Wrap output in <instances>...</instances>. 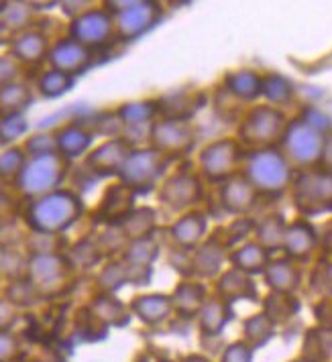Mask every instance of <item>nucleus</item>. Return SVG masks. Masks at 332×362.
Instances as JSON below:
<instances>
[{
	"label": "nucleus",
	"mask_w": 332,
	"mask_h": 362,
	"mask_svg": "<svg viewBox=\"0 0 332 362\" xmlns=\"http://www.w3.org/2000/svg\"><path fill=\"white\" fill-rule=\"evenodd\" d=\"M82 212V204L71 192H51L35 199L27 212V220L35 232L59 234L71 226Z\"/></svg>",
	"instance_id": "nucleus-1"
},
{
	"label": "nucleus",
	"mask_w": 332,
	"mask_h": 362,
	"mask_svg": "<svg viewBox=\"0 0 332 362\" xmlns=\"http://www.w3.org/2000/svg\"><path fill=\"white\" fill-rule=\"evenodd\" d=\"M66 175V157L57 151L50 155H39L25 161L21 173L17 175L18 189L25 196H47L55 192L57 183Z\"/></svg>",
	"instance_id": "nucleus-2"
},
{
	"label": "nucleus",
	"mask_w": 332,
	"mask_h": 362,
	"mask_svg": "<svg viewBox=\"0 0 332 362\" xmlns=\"http://www.w3.org/2000/svg\"><path fill=\"white\" fill-rule=\"evenodd\" d=\"M71 264L59 255H33L27 267V279L39 297H53L64 293L69 285Z\"/></svg>",
	"instance_id": "nucleus-3"
},
{
	"label": "nucleus",
	"mask_w": 332,
	"mask_h": 362,
	"mask_svg": "<svg viewBox=\"0 0 332 362\" xmlns=\"http://www.w3.org/2000/svg\"><path fill=\"white\" fill-rule=\"evenodd\" d=\"M247 180L255 189L280 192L290 181V165L277 151H257L249 157Z\"/></svg>",
	"instance_id": "nucleus-4"
},
{
	"label": "nucleus",
	"mask_w": 332,
	"mask_h": 362,
	"mask_svg": "<svg viewBox=\"0 0 332 362\" xmlns=\"http://www.w3.org/2000/svg\"><path fill=\"white\" fill-rule=\"evenodd\" d=\"M285 132V116L273 106H257L241 127V139L249 145H271Z\"/></svg>",
	"instance_id": "nucleus-5"
},
{
	"label": "nucleus",
	"mask_w": 332,
	"mask_h": 362,
	"mask_svg": "<svg viewBox=\"0 0 332 362\" xmlns=\"http://www.w3.org/2000/svg\"><path fill=\"white\" fill-rule=\"evenodd\" d=\"M285 148L290 159L299 165H310L318 161L324 153V141L320 132L308 122L298 120L287 127L285 131Z\"/></svg>",
	"instance_id": "nucleus-6"
},
{
	"label": "nucleus",
	"mask_w": 332,
	"mask_h": 362,
	"mask_svg": "<svg viewBox=\"0 0 332 362\" xmlns=\"http://www.w3.org/2000/svg\"><path fill=\"white\" fill-rule=\"evenodd\" d=\"M241 159V148L239 143L233 139H222L202 151L200 165L206 177L210 180H227L231 177Z\"/></svg>",
	"instance_id": "nucleus-7"
},
{
	"label": "nucleus",
	"mask_w": 332,
	"mask_h": 362,
	"mask_svg": "<svg viewBox=\"0 0 332 362\" xmlns=\"http://www.w3.org/2000/svg\"><path fill=\"white\" fill-rule=\"evenodd\" d=\"M164 167V155L157 151H134L129 153L127 161L120 167L127 187L151 185Z\"/></svg>",
	"instance_id": "nucleus-8"
},
{
	"label": "nucleus",
	"mask_w": 332,
	"mask_h": 362,
	"mask_svg": "<svg viewBox=\"0 0 332 362\" xmlns=\"http://www.w3.org/2000/svg\"><path fill=\"white\" fill-rule=\"evenodd\" d=\"M151 134L157 153L161 155H182L194 143V131L190 129V124L178 118H167L157 122Z\"/></svg>",
	"instance_id": "nucleus-9"
},
{
	"label": "nucleus",
	"mask_w": 332,
	"mask_h": 362,
	"mask_svg": "<svg viewBox=\"0 0 332 362\" xmlns=\"http://www.w3.org/2000/svg\"><path fill=\"white\" fill-rule=\"evenodd\" d=\"M200 196H202V185L198 177L188 171H180L173 177H169L159 192L161 202L173 210H183V208L194 206Z\"/></svg>",
	"instance_id": "nucleus-10"
},
{
	"label": "nucleus",
	"mask_w": 332,
	"mask_h": 362,
	"mask_svg": "<svg viewBox=\"0 0 332 362\" xmlns=\"http://www.w3.org/2000/svg\"><path fill=\"white\" fill-rule=\"evenodd\" d=\"M298 204L306 210H326L332 208V173L304 175L296 187Z\"/></svg>",
	"instance_id": "nucleus-11"
},
{
	"label": "nucleus",
	"mask_w": 332,
	"mask_h": 362,
	"mask_svg": "<svg viewBox=\"0 0 332 362\" xmlns=\"http://www.w3.org/2000/svg\"><path fill=\"white\" fill-rule=\"evenodd\" d=\"M108 35H110V17H106L100 11L86 13L80 18H76L71 25V39L84 47L102 43Z\"/></svg>",
	"instance_id": "nucleus-12"
},
{
	"label": "nucleus",
	"mask_w": 332,
	"mask_h": 362,
	"mask_svg": "<svg viewBox=\"0 0 332 362\" xmlns=\"http://www.w3.org/2000/svg\"><path fill=\"white\" fill-rule=\"evenodd\" d=\"M222 206L233 214H247L255 206L257 189L249 183L247 177H233L229 180L220 189Z\"/></svg>",
	"instance_id": "nucleus-13"
},
{
	"label": "nucleus",
	"mask_w": 332,
	"mask_h": 362,
	"mask_svg": "<svg viewBox=\"0 0 332 362\" xmlns=\"http://www.w3.org/2000/svg\"><path fill=\"white\" fill-rule=\"evenodd\" d=\"M50 62L57 71H62L66 76L78 74L88 64V49L74 39H64L51 49Z\"/></svg>",
	"instance_id": "nucleus-14"
},
{
	"label": "nucleus",
	"mask_w": 332,
	"mask_h": 362,
	"mask_svg": "<svg viewBox=\"0 0 332 362\" xmlns=\"http://www.w3.org/2000/svg\"><path fill=\"white\" fill-rule=\"evenodd\" d=\"M263 273H265L267 285L275 293H285V296H292V291L298 289L299 279H302L299 269L290 259H277V261L267 263Z\"/></svg>",
	"instance_id": "nucleus-15"
},
{
	"label": "nucleus",
	"mask_w": 332,
	"mask_h": 362,
	"mask_svg": "<svg viewBox=\"0 0 332 362\" xmlns=\"http://www.w3.org/2000/svg\"><path fill=\"white\" fill-rule=\"evenodd\" d=\"M206 301V287L196 281H183L176 287L171 296L173 312H178L182 317H196Z\"/></svg>",
	"instance_id": "nucleus-16"
},
{
	"label": "nucleus",
	"mask_w": 332,
	"mask_h": 362,
	"mask_svg": "<svg viewBox=\"0 0 332 362\" xmlns=\"http://www.w3.org/2000/svg\"><path fill=\"white\" fill-rule=\"evenodd\" d=\"M316 247V232L314 228L298 220L290 226H285V234H283V248L287 250L290 257L294 259H306Z\"/></svg>",
	"instance_id": "nucleus-17"
},
{
	"label": "nucleus",
	"mask_w": 332,
	"mask_h": 362,
	"mask_svg": "<svg viewBox=\"0 0 332 362\" xmlns=\"http://www.w3.org/2000/svg\"><path fill=\"white\" fill-rule=\"evenodd\" d=\"M133 312L134 315L147 324V326H157L161 322H166L167 317L173 312V305H171V297L167 296H143L134 297L133 301Z\"/></svg>",
	"instance_id": "nucleus-18"
},
{
	"label": "nucleus",
	"mask_w": 332,
	"mask_h": 362,
	"mask_svg": "<svg viewBox=\"0 0 332 362\" xmlns=\"http://www.w3.org/2000/svg\"><path fill=\"white\" fill-rule=\"evenodd\" d=\"M216 291L218 297L224 299L227 303H231L234 299H255L257 297V289H255V283L251 281L249 275L231 269L227 271L216 285Z\"/></svg>",
	"instance_id": "nucleus-19"
},
{
	"label": "nucleus",
	"mask_w": 332,
	"mask_h": 362,
	"mask_svg": "<svg viewBox=\"0 0 332 362\" xmlns=\"http://www.w3.org/2000/svg\"><path fill=\"white\" fill-rule=\"evenodd\" d=\"M222 263H224V245L218 238H210L196 250V255L192 259V271L198 277L210 279V277L218 275Z\"/></svg>",
	"instance_id": "nucleus-20"
},
{
	"label": "nucleus",
	"mask_w": 332,
	"mask_h": 362,
	"mask_svg": "<svg viewBox=\"0 0 332 362\" xmlns=\"http://www.w3.org/2000/svg\"><path fill=\"white\" fill-rule=\"evenodd\" d=\"M50 49V43H47V37L39 31H23L17 35L11 43V51H13V57L21 59L25 64H37L43 59V55Z\"/></svg>",
	"instance_id": "nucleus-21"
},
{
	"label": "nucleus",
	"mask_w": 332,
	"mask_h": 362,
	"mask_svg": "<svg viewBox=\"0 0 332 362\" xmlns=\"http://www.w3.org/2000/svg\"><path fill=\"white\" fill-rule=\"evenodd\" d=\"M231 315H233V312H231V308H229V303L224 299H220V297L206 299L198 313L202 334H206V336H218L224 329V326L229 324Z\"/></svg>",
	"instance_id": "nucleus-22"
},
{
	"label": "nucleus",
	"mask_w": 332,
	"mask_h": 362,
	"mask_svg": "<svg viewBox=\"0 0 332 362\" xmlns=\"http://www.w3.org/2000/svg\"><path fill=\"white\" fill-rule=\"evenodd\" d=\"M127 157H129L127 145H122L118 141H110V143L96 148L88 157V165L94 167L100 173H118L122 163L127 161Z\"/></svg>",
	"instance_id": "nucleus-23"
},
{
	"label": "nucleus",
	"mask_w": 332,
	"mask_h": 362,
	"mask_svg": "<svg viewBox=\"0 0 332 362\" xmlns=\"http://www.w3.org/2000/svg\"><path fill=\"white\" fill-rule=\"evenodd\" d=\"M234 269L251 275V273H263L267 263H269V252L257 243H247L241 248H236L231 255Z\"/></svg>",
	"instance_id": "nucleus-24"
},
{
	"label": "nucleus",
	"mask_w": 332,
	"mask_h": 362,
	"mask_svg": "<svg viewBox=\"0 0 332 362\" xmlns=\"http://www.w3.org/2000/svg\"><path fill=\"white\" fill-rule=\"evenodd\" d=\"M206 232V218L198 212L180 218L173 226H171V236L173 240L183 248L196 247L200 240L204 238Z\"/></svg>",
	"instance_id": "nucleus-25"
},
{
	"label": "nucleus",
	"mask_w": 332,
	"mask_h": 362,
	"mask_svg": "<svg viewBox=\"0 0 332 362\" xmlns=\"http://www.w3.org/2000/svg\"><path fill=\"white\" fill-rule=\"evenodd\" d=\"M273 329H275V324L265 313H255L247 317L243 324V342L249 344L253 350L259 346H265L273 338Z\"/></svg>",
	"instance_id": "nucleus-26"
},
{
	"label": "nucleus",
	"mask_w": 332,
	"mask_h": 362,
	"mask_svg": "<svg viewBox=\"0 0 332 362\" xmlns=\"http://www.w3.org/2000/svg\"><path fill=\"white\" fill-rule=\"evenodd\" d=\"M153 228H155V214L149 208L137 210V212L129 214L122 220V236L133 238L134 243L149 238Z\"/></svg>",
	"instance_id": "nucleus-27"
},
{
	"label": "nucleus",
	"mask_w": 332,
	"mask_h": 362,
	"mask_svg": "<svg viewBox=\"0 0 332 362\" xmlns=\"http://www.w3.org/2000/svg\"><path fill=\"white\" fill-rule=\"evenodd\" d=\"M55 145H57V153L62 157H76V155H82L88 148L90 134L84 132L80 127H67L55 136Z\"/></svg>",
	"instance_id": "nucleus-28"
},
{
	"label": "nucleus",
	"mask_w": 332,
	"mask_h": 362,
	"mask_svg": "<svg viewBox=\"0 0 332 362\" xmlns=\"http://www.w3.org/2000/svg\"><path fill=\"white\" fill-rule=\"evenodd\" d=\"M31 102V92L23 83H8L0 88V115L15 116Z\"/></svg>",
	"instance_id": "nucleus-29"
},
{
	"label": "nucleus",
	"mask_w": 332,
	"mask_h": 362,
	"mask_svg": "<svg viewBox=\"0 0 332 362\" xmlns=\"http://www.w3.org/2000/svg\"><path fill=\"white\" fill-rule=\"evenodd\" d=\"M283 234H285V222L282 216H267L265 220L257 226V245L269 250L283 247Z\"/></svg>",
	"instance_id": "nucleus-30"
},
{
	"label": "nucleus",
	"mask_w": 332,
	"mask_h": 362,
	"mask_svg": "<svg viewBox=\"0 0 332 362\" xmlns=\"http://www.w3.org/2000/svg\"><path fill=\"white\" fill-rule=\"evenodd\" d=\"M137 13H139V4H133L131 8H127V11L120 15V18H118V29H120V35L134 37V35H139L141 31H145V29L151 25V21H153V13H155V8H153V4H147L141 17H139Z\"/></svg>",
	"instance_id": "nucleus-31"
},
{
	"label": "nucleus",
	"mask_w": 332,
	"mask_h": 362,
	"mask_svg": "<svg viewBox=\"0 0 332 362\" xmlns=\"http://www.w3.org/2000/svg\"><path fill=\"white\" fill-rule=\"evenodd\" d=\"M298 312V301L292 296H285V293H273V296L267 297L265 301V315L273 322V324H280L290 320L294 313Z\"/></svg>",
	"instance_id": "nucleus-32"
},
{
	"label": "nucleus",
	"mask_w": 332,
	"mask_h": 362,
	"mask_svg": "<svg viewBox=\"0 0 332 362\" xmlns=\"http://www.w3.org/2000/svg\"><path fill=\"white\" fill-rule=\"evenodd\" d=\"M227 86L229 90L236 94L239 98H255L261 92V78L253 71H236L233 76L227 78Z\"/></svg>",
	"instance_id": "nucleus-33"
},
{
	"label": "nucleus",
	"mask_w": 332,
	"mask_h": 362,
	"mask_svg": "<svg viewBox=\"0 0 332 362\" xmlns=\"http://www.w3.org/2000/svg\"><path fill=\"white\" fill-rule=\"evenodd\" d=\"M125 199H133L131 189H129L127 185H117V187H113V189L106 194V199H104V204H102L104 214H106V220H113V218H117V216H120V218L125 220V218L129 216L131 204H118V202H125Z\"/></svg>",
	"instance_id": "nucleus-34"
},
{
	"label": "nucleus",
	"mask_w": 332,
	"mask_h": 362,
	"mask_svg": "<svg viewBox=\"0 0 332 362\" xmlns=\"http://www.w3.org/2000/svg\"><path fill=\"white\" fill-rule=\"evenodd\" d=\"M31 21V8L27 4H21V2H13V4H4L2 8V25L6 29H25Z\"/></svg>",
	"instance_id": "nucleus-35"
},
{
	"label": "nucleus",
	"mask_w": 332,
	"mask_h": 362,
	"mask_svg": "<svg viewBox=\"0 0 332 362\" xmlns=\"http://www.w3.org/2000/svg\"><path fill=\"white\" fill-rule=\"evenodd\" d=\"M6 299L15 305V308H25V305H33L39 299V293L35 291V287L29 283V279H17L11 283Z\"/></svg>",
	"instance_id": "nucleus-36"
},
{
	"label": "nucleus",
	"mask_w": 332,
	"mask_h": 362,
	"mask_svg": "<svg viewBox=\"0 0 332 362\" xmlns=\"http://www.w3.org/2000/svg\"><path fill=\"white\" fill-rule=\"evenodd\" d=\"M71 86V78L66 76V74H62V71H57V69H51L47 74H43L41 76V80H39V90H41V94H45V96H59V94H64L67 88Z\"/></svg>",
	"instance_id": "nucleus-37"
},
{
	"label": "nucleus",
	"mask_w": 332,
	"mask_h": 362,
	"mask_svg": "<svg viewBox=\"0 0 332 362\" xmlns=\"http://www.w3.org/2000/svg\"><path fill=\"white\" fill-rule=\"evenodd\" d=\"M94 313L98 315L100 320H104V322H108V324H120L122 317H125L122 305L118 303L115 297L110 296L100 297L98 301L94 303Z\"/></svg>",
	"instance_id": "nucleus-38"
},
{
	"label": "nucleus",
	"mask_w": 332,
	"mask_h": 362,
	"mask_svg": "<svg viewBox=\"0 0 332 362\" xmlns=\"http://www.w3.org/2000/svg\"><path fill=\"white\" fill-rule=\"evenodd\" d=\"M261 92L265 94L271 102H285L292 98V88L283 78L277 76H269L265 80H261Z\"/></svg>",
	"instance_id": "nucleus-39"
},
{
	"label": "nucleus",
	"mask_w": 332,
	"mask_h": 362,
	"mask_svg": "<svg viewBox=\"0 0 332 362\" xmlns=\"http://www.w3.org/2000/svg\"><path fill=\"white\" fill-rule=\"evenodd\" d=\"M25 165V153L21 148H8L0 155V177H17Z\"/></svg>",
	"instance_id": "nucleus-40"
},
{
	"label": "nucleus",
	"mask_w": 332,
	"mask_h": 362,
	"mask_svg": "<svg viewBox=\"0 0 332 362\" xmlns=\"http://www.w3.org/2000/svg\"><path fill=\"white\" fill-rule=\"evenodd\" d=\"M129 279V271H127V264H108L102 273H100V285L104 289H117L120 283Z\"/></svg>",
	"instance_id": "nucleus-41"
},
{
	"label": "nucleus",
	"mask_w": 332,
	"mask_h": 362,
	"mask_svg": "<svg viewBox=\"0 0 332 362\" xmlns=\"http://www.w3.org/2000/svg\"><path fill=\"white\" fill-rule=\"evenodd\" d=\"M220 362H253V348L249 344H245L243 340L233 342V344L224 348Z\"/></svg>",
	"instance_id": "nucleus-42"
},
{
	"label": "nucleus",
	"mask_w": 332,
	"mask_h": 362,
	"mask_svg": "<svg viewBox=\"0 0 332 362\" xmlns=\"http://www.w3.org/2000/svg\"><path fill=\"white\" fill-rule=\"evenodd\" d=\"M55 139L51 134H35L29 139L27 143V151L31 157H39V155H50V153H55Z\"/></svg>",
	"instance_id": "nucleus-43"
},
{
	"label": "nucleus",
	"mask_w": 332,
	"mask_h": 362,
	"mask_svg": "<svg viewBox=\"0 0 332 362\" xmlns=\"http://www.w3.org/2000/svg\"><path fill=\"white\" fill-rule=\"evenodd\" d=\"M27 124L21 116H4L2 122H0V139L2 141H13L21 136V132H25Z\"/></svg>",
	"instance_id": "nucleus-44"
},
{
	"label": "nucleus",
	"mask_w": 332,
	"mask_h": 362,
	"mask_svg": "<svg viewBox=\"0 0 332 362\" xmlns=\"http://www.w3.org/2000/svg\"><path fill=\"white\" fill-rule=\"evenodd\" d=\"M18 340L11 329H0V362H11L17 358Z\"/></svg>",
	"instance_id": "nucleus-45"
},
{
	"label": "nucleus",
	"mask_w": 332,
	"mask_h": 362,
	"mask_svg": "<svg viewBox=\"0 0 332 362\" xmlns=\"http://www.w3.org/2000/svg\"><path fill=\"white\" fill-rule=\"evenodd\" d=\"M18 78V64L15 57H0V88L15 83Z\"/></svg>",
	"instance_id": "nucleus-46"
},
{
	"label": "nucleus",
	"mask_w": 332,
	"mask_h": 362,
	"mask_svg": "<svg viewBox=\"0 0 332 362\" xmlns=\"http://www.w3.org/2000/svg\"><path fill=\"white\" fill-rule=\"evenodd\" d=\"M17 310L18 308H15L6 297L0 299V329H11L17 320Z\"/></svg>",
	"instance_id": "nucleus-47"
},
{
	"label": "nucleus",
	"mask_w": 332,
	"mask_h": 362,
	"mask_svg": "<svg viewBox=\"0 0 332 362\" xmlns=\"http://www.w3.org/2000/svg\"><path fill=\"white\" fill-rule=\"evenodd\" d=\"M182 362H210L206 356H200V354H192V356H188V358H183Z\"/></svg>",
	"instance_id": "nucleus-48"
},
{
	"label": "nucleus",
	"mask_w": 332,
	"mask_h": 362,
	"mask_svg": "<svg viewBox=\"0 0 332 362\" xmlns=\"http://www.w3.org/2000/svg\"><path fill=\"white\" fill-rule=\"evenodd\" d=\"M4 257H6V248L0 247V269H2V263H4Z\"/></svg>",
	"instance_id": "nucleus-49"
},
{
	"label": "nucleus",
	"mask_w": 332,
	"mask_h": 362,
	"mask_svg": "<svg viewBox=\"0 0 332 362\" xmlns=\"http://www.w3.org/2000/svg\"><path fill=\"white\" fill-rule=\"evenodd\" d=\"M328 279H331V283H332V269H331V271H328Z\"/></svg>",
	"instance_id": "nucleus-50"
},
{
	"label": "nucleus",
	"mask_w": 332,
	"mask_h": 362,
	"mask_svg": "<svg viewBox=\"0 0 332 362\" xmlns=\"http://www.w3.org/2000/svg\"><path fill=\"white\" fill-rule=\"evenodd\" d=\"M296 362H306V361H296Z\"/></svg>",
	"instance_id": "nucleus-51"
}]
</instances>
